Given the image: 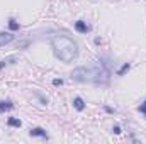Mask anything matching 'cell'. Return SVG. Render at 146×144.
<instances>
[{"label":"cell","instance_id":"obj_1","mask_svg":"<svg viewBox=\"0 0 146 144\" xmlns=\"http://www.w3.org/2000/svg\"><path fill=\"white\" fill-rule=\"evenodd\" d=\"M54 56L63 63H72L78 56V44L68 36H54L51 39Z\"/></svg>","mask_w":146,"mask_h":144},{"label":"cell","instance_id":"obj_2","mask_svg":"<svg viewBox=\"0 0 146 144\" xmlns=\"http://www.w3.org/2000/svg\"><path fill=\"white\" fill-rule=\"evenodd\" d=\"M110 76L109 70L106 68V65L104 63H95L94 66H90V68H85V66H82V68H76V70H73L72 73V78L75 81H82V83H85V81H94V83H104V81H107Z\"/></svg>","mask_w":146,"mask_h":144},{"label":"cell","instance_id":"obj_3","mask_svg":"<svg viewBox=\"0 0 146 144\" xmlns=\"http://www.w3.org/2000/svg\"><path fill=\"white\" fill-rule=\"evenodd\" d=\"M75 29H76L80 34H87V32L90 31V26H87V22H83V20H76V22H75Z\"/></svg>","mask_w":146,"mask_h":144},{"label":"cell","instance_id":"obj_4","mask_svg":"<svg viewBox=\"0 0 146 144\" xmlns=\"http://www.w3.org/2000/svg\"><path fill=\"white\" fill-rule=\"evenodd\" d=\"M12 41H14V36L10 32H0V48L9 44V42H12Z\"/></svg>","mask_w":146,"mask_h":144},{"label":"cell","instance_id":"obj_5","mask_svg":"<svg viewBox=\"0 0 146 144\" xmlns=\"http://www.w3.org/2000/svg\"><path fill=\"white\" fill-rule=\"evenodd\" d=\"M33 137H44V139H48V134H46V131L44 129H41V127H34V129H31V132H29Z\"/></svg>","mask_w":146,"mask_h":144},{"label":"cell","instance_id":"obj_6","mask_svg":"<svg viewBox=\"0 0 146 144\" xmlns=\"http://www.w3.org/2000/svg\"><path fill=\"white\" fill-rule=\"evenodd\" d=\"M73 107L76 108L78 112H82V110L85 108V102H83V98H80V97H76V98L73 100Z\"/></svg>","mask_w":146,"mask_h":144},{"label":"cell","instance_id":"obj_7","mask_svg":"<svg viewBox=\"0 0 146 144\" xmlns=\"http://www.w3.org/2000/svg\"><path fill=\"white\" fill-rule=\"evenodd\" d=\"M14 108V104L10 100H0V112H5V110H10Z\"/></svg>","mask_w":146,"mask_h":144},{"label":"cell","instance_id":"obj_8","mask_svg":"<svg viewBox=\"0 0 146 144\" xmlns=\"http://www.w3.org/2000/svg\"><path fill=\"white\" fill-rule=\"evenodd\" d=\"M7 124H9V126H12V127H21V124H22V122H21L19 119H14V117H10V119L7 120Z\"/></svg>","mask_w":146,"mask_h":144},{"label":"cell","instance_id":"obj_9","mask_svg":"<svg viewBox=\"0 0 146 144\" xmlns=\"http://www.w3.org/2000/svg\"><path fill=\"white\" fill-rule=\"evenodd\" d=\"M9 27H10L12 31H19V27H21V26H19L14 19H10V20H9Z\"/></svg>","mask_w":146,"mask_h":144},{"label":"cell","instance_id":"obj_10","mask_svg":"<svg viewBox=\"0 0 146 144\" xmlns=\"http://www.w3.org/2000/svg\"><path fill=\"white\" fill-rule=\"evenodd\" d=\"M129 68H131V65H129V63H126V65H124V66H122V68H121V70L117 71V75H122V73H124V71H127Z\"/></svg>","mask_w":146,"mask_h":144},{"label":"cell","instance_id":"obj_11","mask_svg":"<svg viewBox=\"0 0 146 144\" xmlns=\"http://www.w3.org/2000/svg\"><path fill=\"white\" fill-rule=\"evenodd\" d=\"M138 110H139L141 114H145V115H146V102L143 104V105H139V108H138Z\"/></svg>","mask_w":146,"mask_h":144},{"label":"cell","instance_id":"obj_12","mask_svg":"<svg viewBox=\"0 0 146 144\" xmlns=\"http://www.w3.org/2000/svg\"><path fill=\"white\" fill-rule=\"evenodd\" d=\"M112 131H114V134H121V127H119V126H114Z\"/></svg>","mask_w":146,"mask_h":144},{"label":"cell","instance_id":"obj_13","mask_svg":"<svg viewBox=\"0 0 146 144\" xmlns=\"http://www.w3.org/2000/svg\"><path fill=\"white\" fill-rule=\"evenodd\" d=\"M53 85H56V87L58 85H63V80H53Z\"/></svg>","mask_w":146,"mask_h":144}]
</instances>
